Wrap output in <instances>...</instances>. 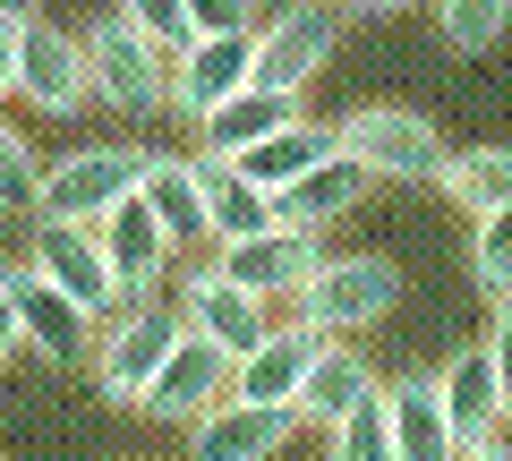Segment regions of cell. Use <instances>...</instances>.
I'll use <instances>...</instances> for the list:
<instances>
[{
    "instance_id": "1",
    "label": "cell",
    "mask_w": 512,
    "mask_h": 461,
    "mask_svg": "<svg viewBox=\"0 0 512 461\" xmlns=\"http://www.w3.org/2000/svg\"><path fill=\"white\" fill-rule=\"evenodd\" d=\"M188 333V316L180 308H163V299H128V308H111L103 325H94V351H86V368H94V393L103 402H146V385H154V368L171 359V342Z\"/></svg>"
},
{
    "instance_id": "2",
    "label": "cell",
    "mask_w": 512,
    "mask_h": 461,
    "mask_svg": "<svg viewBox=\"0 0 512 461\" xmlns=\"http://www.w3.org/2000/svg\"><path fill=\"white\" fill-rule=\"evenodd\" d=\"M402 308V265L393 257H316V274L291 291V316L308 333H367Z\"/></svg>"
},
{
    "instance_id": "3",
    "label": "cell",
    "mask_w": 512,
    "mask_h": 461,
    "mask_svg": "<svg viewBox=\"0 0 512 461\" xmlns=\"http://www.w3.org/2000/svg\"><path fill=\"white\" fill-rule=\"evenodd\" d=\"M86 69H94V103H103V111H128V120L171 111V52L146 43L120 9L86 26Z\"/></svg>"
},
{
    "instance_id": "4",
    "label": "cell",
    "mask_w": 512,
    "mask_h": 461,
    "mask_svg": "<svg viewBox=\"0 0 512 461\" xmlns=\"http://www.w3.org/2000/svg\"><path fill=\"white\" fill-rule=\"evenodd\" d=\"M333 129H342V154L367 180H436L444 154H453L436 137V120L410 111V103H359L350 120H333Z\"/></svg>"
},
{
    "instance_id": "5",
    "label": "cell",
    "mask_w": 512,
    "mask_h": 461,
    "mask_svg": "<svg viewBox=\"0 0 512 461\" xmlns=\"http://www.w3.org/2000/svg\"><path fill=\"white\" fill-rule=\"evenodd\" d=\"M333 43H342V9H333V0H291L274 18H256V86L308 94L316 77H325Z\"/></svg>"
},
{
    "instance_id": "6",
    "label": "cell",
    "mask_w": 512,
    "mask_h": 461,
    "mask_svg": "<svg viewBox=\"0 0 512 461\" xmlns=\"http://www.w3.org/2000/svg\"><path fill=\"white\" fill-rule=\"evenodd\" d=\"M180 316H188V333H205L214 351L239 359V351H256V342H265L274 299L239 291V282L214 265V248H188V257H180Z\"/></svg>"
},
{
    "instance_id": "7",
    "label": "cell",
    "mask_w": 512,
    "mask_h": 461,
    "mask_svg": "<svg viewBox=\"0 0 512 461\" xmlns=\"http://www.w3.org/2000/svg\"><path fill=\"white\" fill-rule=\"evenodd\" d=\"M137 171H146V146H77V154H60V163L43 171L35 214L43 222H103L111 205L137 188Z\"/></svg>"
},
{
    "instance_id": "8",
    "label": "cell",
    "mask_w": 512,
    "mask_h": 461,
    "mask_svg": "<svg viewBox=\"0 0 512 461\" xmlns=\"http://www.w3.org/2000/svg\"><path fill=\"white\" fill-rule=\"evenodd\" d=\"M0 291H9V308H18V342H26V351H43L52 368H69V359L94 351V316L77 308V299L60 291L43 265H9V274H0Z\"/></svg>"
},
{
    "instance_id": "9",
    "label": "cell",
    "mask_w": 512,
    "mask_h": 461,
    "mask_svg": "<svg viewBox=\"0 0 512 461\" xmlns=\"http://www.w3.org/2000/svg\"><path fill=\"white\" fill-rule=\"evenodd\" d=\"M18 94H26L35 111H60V120H69V111L94 94L86 35H69V26H52V18L18 26Z\"/></svg>"
},
{
    "instance_id": "10",
    "label": "cell",
    "mask_w": 512,
    "mask_h": 461,
    "mask_svg": "<svg viewBox=\"0 0 512 461\" xmlns=\"http://www.w3.org/2000/svg\"><path fill=\"white\" fill-rule=\"evenodd\" d=\"M316 231H291V222H265V231H248V240H214V265L239 282V291L256 299H291L299 282L316 274Z\"/></svg>"
},
{
    "instance_id": "11",
    "label": "cell",
    "mask_w": 512,
    "mask_h": 461,
    "mask_svg": "<svg viewBox=\"0 0 512 461\" xmlns=\"http://www.w3.org/2000/svg\"><path fill=\"white\" fill-rule=\"evenodd\" d=\"M94 240H103V257H111V282H120V299H154L163 291V274H171V231L154 222V205L128 188L120 205H111L103 222H94Z\"/></svg>"
},
{
    "instance_id": "12",
    "label": "cell",
    "mask_w": 512,
    "mask_h": 461,
    "mask_svg": "<svg viewBox=\"0 0 512 461\" xmlns=\"http://www.w3.org/2000/svg\"><path fill=\"white\" fill-rule=\"evenodd\" d=\"M222 393H231V351H214L205 333H180V342H171V359L154 368V385H146V419L197 427Z\"/></svg>"
},
{
    "instance_id": "13",
    "label": "cell",
    "mask_w": 512,
    "mask_h": 461,
    "mask_svg": "<svg viewBox=\"0 0 512 461\" xmlns=\"http://www.w3.org/2000/svg\"><path fill=\"white\" fill-rule=\"evenodd\" d=\"M239 86H256V35H197L171 52V111H188V120L231 103Z\"/></svg>"
},
{
    "instance_id": "14",
    "label": "cell",
    "mask_w": 512,
    "mask_h": 461,
    "mask_svg": "<svg viewBox=\"0 0 512 461\" xmlns=\"http://www.w3.org/2000/svg\"><path fill=\"white\" fill-rule=\"evenodd\" d=\"M35 265L60 282V291L77 299V308L103 325L111 308H128L120 299V282H111V257H103V240H94V222H43L35 231Z\"/></svg>"
},
{
    "instance_id": "15",
    "label": "cell",
    "mask_w": 512,
    "mask_h": 461,
    "mask_svg": "<svg viewBox=\"0 0 512 461\" xmlns=\"http://www.w3.org/2000/svg\"><path fill=\"white\" fill-rule=\"evenodd\" d=\"M291 427H299V410L222 393V402L197 419V444H188V453H197V461H274L282 444H291Z\"/></svg>"
},
{
    "instance_id": "16",
    "label": "cell",
    "mask_w": 512,
    "mask_h": 461,
    "mask_svg": "<svg viewBox=\"0 0 512 461\" xmlns=\"http://www.w3.org/2000/svg\"><path fill=\"white\" fill-rule=\"evenodd\" d=\"M436 402H444V427H453V444H461V453H470V444H487L495 427L512 419L504 385H495L487 342H478V351H453V359L436 368Z\"/></svg>"
},
{
    "instance_id": "17",
    "label": "cell",
    "mask_w": 512,
    "mask_h": 461,
    "mask_svg": "<svg viewBox=\"0 0 512 461\" xmlns=\"http://www.w3.org/2000/svg\"><path fill=\"white\" fill-rule=\"evenodd\" d=\"M316 342H325V333H308L299 316L265 325V342L231 359V393H239V402H282V410H291L299 402V376H308V359H316Z\"/></svg>"
},
{
    "instance_id": "18",
    "label": "cell",
    "mask_w": 512,
    "mask_h": 461,
    "mask_svg": "<svg viewBox=\"0 0 512 461\" xmlns=\"http://www.w3.org/2000/svg\"><path fill=\"white\" fill-rule=\"evenodd\" d=\"M376 385H384V376L367 368L359 342H350V333H325L316 359H308V376H299V402H291V410H299V419H316V427H333V419H350Z\"/></svg>"
},
{
    "instance_id": "19",
    "label": "cell",
    "mask_w": 512,
    "mask_h": 461,
    "mask_svg": "<svg viewBox=\"0 0 512 461\" xmlns=\"http://www.w3.org/2000/svg\"><path fill=\"white\" fill-rule=\"evenodd\" d=\"M137 197L154 205V222L171 231V248H214V222H205V180H197V154H146V171H137Z\"/></svg>"
},
{
    "instance_id": "20",
    "label": "cell",
    "mask_w": 512,
    "mask_h": 461,
    "mask_svg": "<svg viewBox=\"0 0 512 461\" xmlns=\"http://www.w3.org/2000/svg\"><path fill=\"white\" fill-rule=\"evenodd\" d=\"M367 188H376V180H367V171L350 163L342 146H333L325 163H308L291 188H274V222H291V231H325V222H342L350 205L367 197Z\"/></svg>"
},
{
    "instance_id": "21",
    "label": "cell",
    "mask_w": 512,
    "mask_h": 461,
    "mask_svg": "<svg viewBox=\"0 0 512 461\" xmlns=\"http://www.w3.org/2000/svg\"><path fill=\"white\" fill-rule=\"evenodd\" d=\"M384 427H393V453L402 461H461L453 427H444V402H436V376L384 385Z\"/></svg>"
},
{
    "instance_id": "22",
    "label": "cell",
    "mask_w": 512,
    "mask_h": 461,
    "mask_svg": "<svg viewBox=\"0 0 512 461\" xmlns=\"http://www.w3.org/2000/svg\"><path fill=\"white\" fill-rule=\"evenodd\" d=\"M333 146H342V129H333V120H308V111H299V120H282L274 137H256V146H248V154H231V163L248 171V180L265 188V197H274V188H291L308 163H325Z\"/></svg>"
},
{
    "instance_id": "23",
    "label": "cell",
    "mask_w": 512,
    "mask_h": 461,
    "mask_svg": "<svg viewBox=\"0 0 512 461\" xmlns=\"http://www.w3.org/2000/svg\"><path fill=\"white\" fill-rule=\"evenodd\" d=\"M197 180H205V222H214V240H248L274 222V197L231 163V154H197Z\"/></svg>"
},
{
    "instance_id": "24",
    "label": "cell",
    "mask_w": 512,
    "mask_h": 461,
    "mask_svg": "<svg viewBox=\"0 0 512 461\" xmlns=\"http://www.w3.org/2000/svg\"><path fill=\"white\" fill-rule=\"evenodd\" d=\"M282 120H299V94H274V86H239L231 103H214L197 120L205 129V154H248L256 137H274Z\"/></svg>"
},
{
    "instance_id": "25",
    "label": "cell",
    "mask_w": 512,
    "mask_h": 461,
    "mask_svg": "<svg viewBox=\"0 0 512 461\" xmlns=\"http://www.w3.org/2000/svg\"><path fill=\"white\" fill-rule=\"evenodd\" d=\"M436 188H444L453 205H470V214L512 205V146H461V154H444Z\"/></svg>"
},
{
    "instance_id": "26",
    "label": "cell",
    "mask_w": 512,
    "mask_h": 461,
    "mask_svg": "<svg viewBox=\"0 0 512 461\" xmlns=\"http://www.w3.org/2000/svg\"><path fill=\"white\" fill-rule=\"evenodd\" d=\"M325 436H333V453H325V461H402V453H393V427H384V385L367 393L350 419H333Z\"/></svg>"
},
{
    "instance_id": "27",
    "label": "cell",
    "mask_w": 512,
    "mask_h": 461,
    "mask_svg": "<svg viewBox=\"0 0 512 461\" xmlns=\"http://www.w3.org/2000/svg\"><path fill=\"white\" fill-rule=\"evenodd\" d=\"M470 282L487 299H512V205L478 214V231H470Z\"/></svg>"
},
{
    "instance_id": "28",
    "label": "cell",
    "mask_w": 512,
    "mask_h": 461,
    "mask_svg": "<svg viewBox=\"0 0 512 461\" xmlns=\"http://www.w3.org/2000/svg\"><path fill=\"white\" fill-rule=\"evenodd\" d=\"M436 26H444L453 52H487V43L512 26V0H436Z\"/></svg>"
},
{
    "instance_id": "29",
    "label": "cell",
    "mask_w": 512,
    "mask_h": 461,
    "mask_svg": "<svg viewBox=\"0 0 512 461\" xmlns=\"http://www.w3.org/2000/svg\"><path fill=\"white\" fill-rule=\"evenodd\" d=\"M35 197H43V163H35V146L0 120V214H35Z\"/></svg>"
},
{
    "instance_id": "30",
    "label": "cell",
    "mask_w": 512,
    "mask_h": 461,
    "mask_svg": "<svg viewBox=\"0 0 512 461\" xmlns=\"http://www.w3.org/2000/svg\"><path fill=\"white\" fill-rule=\"evenodd\" d=\"M111 9H120V18L137 26L146 43H163V52H180V43H197V26H188V9H180V0H111Z\"/></svg>"
},
{
    "instance_id": "31",
    "label": "cell",
    "mask_w": 512,
    "mask_h": 461,
    "mask_svg": "<svg viewBox=\"0 0 512 461\" xmlns=\"http://www.w3.org/2000/svg\"><path fill=\"white\" fill-rule=\"evenodd\" d=\"M197 35H256V0H180Z\"/></svg>"
},
{
    "instance_id": "32",
    "label": "cell",
    "mask_w": 512,
    "mask_h": 461,
    "mask_svg": "<svg viewBox=\"0 0 512 461\" xmlns=\"http://www.w3.org/2000/svg\"><path fill=\"white\" fill-rule=\"evenodd\" d=\"M487 359H495V385L512 402V299H495V333H487Z\"/></svg>"
},
{
    "instance_id": "33",
    "label": "cell",
    "mask_w": 512,
    "mask_h": 461,
    "mask_svg": "<svg viewBox=\"0 0 512 461\" xmlns=\"http://www.w3.org/2000/svg\"><path fill=\"white\" fill-rule=\"evenodd\" d=\"M0 94H18V26L0 18Z\"/></svg>"
},
{
    "instance_id": "34",
    "label": "cell",
    "mask_w": 512,
    "mask_h": 461,
    "mask_svg": "<svg viewBox=\"0 0 512 461\" xmlns=\"http://www.w3.org/2000/svg\"><path fill=\"white\" fill-rule=\"evenodd\" d=\"M9 351H18V308H9V291H0V368H9Z\"/></svg>"
},
{
    "instance_id": "35",
    "label": "cell",
    "mask_w": 512,
    "mask_h": 461,
    "mask_svg": "<svg viewBox=\"0 0 512 461\" xmlns=\"http://www.w3.org/2000/svg\"><path fill=\"white\" fill-rule=\"evenodd\" d=\"M461 461H512V436H504V427H495V436H487V444H470V453H461Z\"/></svg>"
},
{
    "instance_id": "36",
    "label": "cell",
    "mask_w": 512,
    "mask_h": 461,
    "mask_svg": "<svg viewBox=\"0 0 512 461\" xmlns=\"http://www.w3.org/2000/svg\"><path fill=\"white\" fill-rule=\"evenodd\" d=\"M0 18H9V26H35V18H43V0H0Z\"/></svg>"
},
{
    "instance_id": "37",
    "label": "cell",
    "mask_w": 512,
    "mask_h": 461,
    "mask_svg": "<svg viewBox=\"0 0 512 461\" xmlns=\"http://www.w3.org/2000/svg\"><path fill=\"white\" fill-rule=\"evenodd\" d=\"M342 9H367V18H393V9H419V0H342Z\"/></svg>"
}]
</instances>
